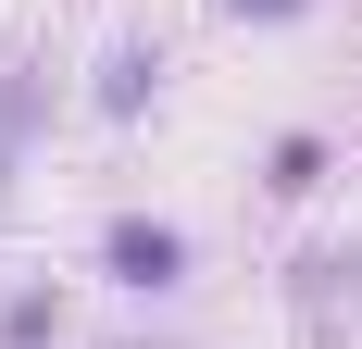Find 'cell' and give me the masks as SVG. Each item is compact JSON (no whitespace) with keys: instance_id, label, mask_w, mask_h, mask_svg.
Returning <instances> with one entry per match:
<instances>
[{"instance_id":"cell-1","label":"cell","mask_w":362,"mask_h":349,"mask_svg":"<svg viewBox=\"0 0 362 349\" xmlns=\"http://www.w3.org/2000/svg\"><path fill=\"white\" fill-rule=\"evenodd\" d=\"M112 262H125V275L150 287V275H175V237H150V225H125V237H112Z\"/></svg>"}]
</instances>
